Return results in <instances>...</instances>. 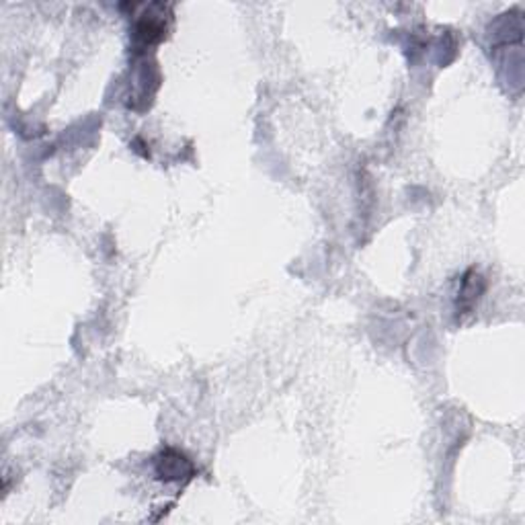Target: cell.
Here are the masks:
<instances>
[{
	"label": "cell",
	"instance_id": "cell-1",
	"mask_svg": "<svg viewBox=\"0 0 525 525\" xmlns=\"http://www.w3.org/2000/svg\"><path fill=\"white\" fill-rule=\"evenodd\" d=\"M154 474L162 482H190L195 476L193 462L183 452L167 448L154 458Z\"/></svg>",
	"mask_w": 525,
	"mask_h": 525
},
{
	"label": "cell",
	"instance_id": "cell-2",
	"mask_svg": "<svg viewBox=\"0 0 525 525\" xmlns=\"http://www.w3.org/2000/svg\"><path fill=\"white\" fill-rule=\"evenodd\" d=\"M156 5H151L144 15H140V19L134 25V42L142 48H151L154 44H160L167 37V21H164V6L162 13H154Z\"/></svg>",
	"mask_w": 525,
	"mask_h": 525
},
{
	"label": "cell",
	"instance_id": "cell-3",
	"mask_svg": "<svg viewBox=\"0 0 525 525\" xmlns=\"http://www.w3.org/2000/svg\"><path fill=\"white\" fill-rule=\"evenodd\" d=\"M487 289V284H484V277L481 273H476L474 269H470L464 277H462V286L458 292V316L460 315H470L474 310L476 302L481 300V296Z\"/></svg>",
	"mask_w": 525,
	"mask_h": 525
}]
</instances>
